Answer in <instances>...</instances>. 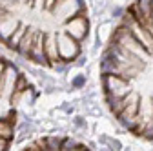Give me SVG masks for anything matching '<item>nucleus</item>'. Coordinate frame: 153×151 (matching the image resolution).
<instances>
[{
  "label": "nucleus",
  "mask_w": 153,
  "mask_h": 151,
  "mask_svg": "<svg viewBox=\"0 0 153 151\" xmlns=\"http://www.w3.org/2000/svg\"><path fill=\"white\" fill-rule=\"evenodd\" d=\"M89 18H88V7H82L79 13H76L75 16H71L69 20H66L62 24V29L71 35L75 40L79 42H86L89 38Z\"/></svg>",
  "instance_id": "obj_1"
},
{
  "label": "nucleus",
  "mask_w": 153,
  "mask_h": 151,
  "mask_svg": "<svg viewBox=\"0 0 153 151\" xmlns=\"http://www.w3.org/2000/svg\"><path fill=\"white\" fill-rule=\"evenodd\" d=\"M100 87H102V93H109L115 98H122L129 91L135 89L131 80L120 77V75H115V73L100 75Z\"/></svg>",
  "instance_id": "obj_2"
},
{
  "label": "nucleus",
  "mask_w": 153,
  "mask_h": 151,
  "mask_svg": "<svg viewBox=\"0 0 153 151\" xmlns=\"http://www.w3.org/2000/svg\"><path fill=\"white\" fill-rule=\"evenodd\" d=\"M56 38H59V53H60V60L73 64L76 60V56L84 53V44L75 40L71 35H68L64 29L56 31Z\"/></svg>",
  "instance_id": "obj_3"
},
{
  "label": "nucleus",
  "mask_w": 153,
  "mask_h": 151,
  "mask_svg": "<svg viewBox=\"0 0 153 151\" xmlns=\"http://www.w3.org/2000/svg\"><path fill=\"white\" fill-rule=\"evenodd\" d=\"M82 7H86L84 0H59V2L55 4V7L49 11V15L55 16V20L64 24L71 16H75Z\"/></svg>",
  "instance_id": "obj_4"
},
{
  "label": "nucleus",
  "mask_w": 153,
  "mask_h": 151,
  "mask_svg": "<svg viewBox=\"0 0 153 151\" xmlns=\"http://www.w3.org/2000/svg\"><path fill=\"white\" fill-rule=\"evenodd\" d=\"M18 77H20V69H18V64L9 60L7 69H6V75H4V78H2V84H0V97L9 98V97L13 95Z\"/></svg>",
  "instance_id": "obj_5"
},
{
  "label": "nucleus",
  "mask_w": 153,
  "mask_h": 151,
  "mask_svg": "<svg viewBox=\"0 0 153 151\" xmlns=\"http://www.w3.org/2000/svg\"><path fill=\"white\" fill-rule=\"evenodd\" d=\"M44 49H46V56H48V60H49V69H51L55 62H59V60H60V53H59V38H56V29H46Z\"/></svg>",
  "instance_id": "obj_6"
},
{
  "label": "nucleus",
  "mask_w": 153,
  "mask_h": 151,
  "mask_svg": "<svg viewBox=\"0 0 153 151\" xmlns=\"http://www.w3.org/2000/svg\"><path fill=\"white\" fill-rule=\"evenodd\" d=\"M20 20L16 18V15L9 9L6 15L0 16V44H6V40L13 35V31L18 27Z\"/></svg>",
  "instance_id": "obj_7"
},
{
  "label": "nucleus",
  "mask_w": 153,
  "mask_h": 151,
  "mask_svg": "<svg viewBox=\"0 0 153 151\" xmlns=\"http://www.w3.org/2000/svg\"><path fill=\"white\" fill-rule=\"evenodd\" d=\"M36 33H38V26L29 24V27H27V31H26V35H24V38L20 40V44H18V47H16V51H15V55L22 56V58H27V56H29V51H31V46H33V42H35Z\"/></svg>",
  "instance_id": "obj_8"
},
{
  "label": "nucleus",
  "mask_w": 153,
  "mask_h": 151,
  "mask_svg": "<svg viewBox=\"0 0 153 151\" xmlns=\"http://www.w3.org/2000/svg\"><path fill=\"white\" fill-rule=\"evenodd\" d=\"M27 27H29V24H26V22H22V20H20L18 27L13 31V35L6 40V44H2V46H4L7 51H13V53H15V51H16V47H18V44H20V40L24 38V35H26Z\"/></svg>",
  "instance_id": "obj_9"
},
{
  "label": "nucleus",
  "mask_w": 153,
  "mask_h": 151,
  "mask_svg": "<svg viewBox=\"0 0 153 151\" xmlns=\"http://www.w3.org/2000/svg\"><path fill=\"white\" fill-rule=\"evenodd\" d=\"M71 126H73V131H76V133L88 135L89 122H88V117L86 115H73L71 117Z\"/></svg>",
  "instance_id": "obj_10"
},
{
  "label": "nucleus",
  "mask_w": 153,
  "mask_h": 151,
  "mask_svg": "<svg viewBox=\"0 0 153 151\" xmlns=\"http://www.w3.org/2000/svg\"><path fill=\"white\" fill-rule=\"evenodd\" d=\"M0 137H4L11 142L15 140V124L6 117H0Z\"/></svg>",
  "instance_id": "obj_11"
},
{
  "label": "nucleus",
  "mask_w": 153,
  "mask_h": 151,
  "mask_svg": "<svg viewBox=\"0 0 153 151\" xmlns=\"http://www.w3.org/2000/svg\"><path fill=\"white\" fill-rule=\"evenodd\" d=\"M80 149H88L86 142H79L75 137L66 135L62 140V151H80Z\"/></svg>",
  "instance_id": "obj_12"
},
{
  "label": "nucleus",
  "mask_w": 153,
  "mask_h": 151,
  "mask_svg": "<svg viewBox=\"0 0 153 151\" xmlns=\"http://www.w3.org/2000/svg\"><path fill=\"white\" fill-rule=\"evenodd\" d=\"M66 135H59V133H46V144H48V151H62V140Z\"/></svg>",
  "instance_id": "obj_13"
},
{
  "label": "nucleus",
  "mask_w": 153,
  "mask_h": 151,
  "mask_svg": "<svg viewBox=\"0 0 153 151\" xmlns=\"http://www.w3.org/2000/svg\"><path fill=\"white\" fill-rule=\"evenodd\" d=\"M88 80H89V75L80 71V73H76V75H71L69 86H71V89H75V91H80V89H84V87L88 86Z\"/></svg>",
  "instance_id": "obj_14"
},
{
  "label": "nucleus",
  "mask_w": 153,
  "mask_h": 151,
  "mask_svg": "<svg viewBox=\"0 0 153 151\" xmlns=\"http://www.w3.org/2000/svg\"><path fill=\"white\" fill-rule=\"evenodd\" d=\"M126 11H128V7H124V6H109V18H113L115 22H119L120 18L126 15Z\"/></svg>",
  "instance_id": "obj_15"
},
{
  "label": "nucleus",
  "mask_w": 153,
  "mask_h": 151,
  "mask_svg": "<svg viewBox=\"0 0 153 151\" xmlns=\"http://www.w3.org/2000/svg\"><path fill=\"white\" fill-rule=\"evenodd\" d=\"M29 87V82H27V77L24 73H20V77H18V80H16V86H15V91L13 93H22L24 89H27Z\"/></svg>",
  "instance_id": "obj_16"
},
{
  "label": "nucleus",
  "mask_w": 153,
  "mask_h": 151,
  "mask_svg": "<svg viewBox=\"0 0 153 151\" xmlns=\"http://www.w3.org/2000/svg\"><path fill=\"white\" fill-rule=\"evenodd\" d=\"M88 64H89V56H88V53L84 51L82 55H79V56H76V60L73 62V67H88Z\"/></svg>",
  "instance_id": "obj_17"
},
{
  "label": "nucleus",
  "mask_w": 153,
  "mask_h": 151,
  "mask_svg": "<svg viewBox=\"0 0 153 151\" xmlns=\"http://www.w3.org/2000/svg\"><path fill=\"white\" fill-rule=\"evenodd\" d=\"M109 135H106V133H99L97 135V142H99V146H100V149H109Z\"/></svg>",
  "instance_id": "obj_18"
},
{
  "label": "nucleus",
  "mask_w": 153,
  "mask_h": 151,
  "mask_svg": "<svg viewBox=\"0 0 153 151\" xmlns=\"http://www.w3.org/2000/svg\"><path fill=\"white\" fill-rule=\"evenodd\" d=\"M109 149H111V151H120V149H124V146H122V142H120L119 138L111 137V138H109Z\"/></svg>",
  "instance_id": "obj_19"
},
{
  "label": "nucleus",
  "mask_w": 153,
  "mask_h": 151,
  "mask_svg": "<svg viewBox=\"0 0 153 151\" xmlns=\"http://www.w3.org/2000/svg\"><path fill=\"white\" fill-rule=\"evenodd\" d=\"M11 140H7V138H4V137H0V151H4V149H13L11 147Z\"/></svg>",
  "instance_id": "obj_20"
},
{
  "label": "nucleus",
  "mask_w": 153,
  "mask_h": 151,
  "mask_svg": "<svg viewBox=\"0 0 153 151\" xmlns=\"http://www.w3.org/2000/svg\"><path fill=\"white\" fill-rule=\"evenodd\" d=\"M0 4L11 9V6H13V4H18V0H0Z\"/></svg>",
  "instance_id": "obj_21"
}]
</instances>
